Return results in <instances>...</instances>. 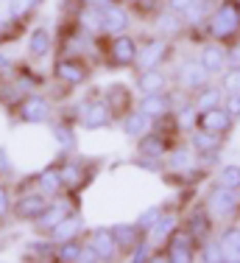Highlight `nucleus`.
Returning a JSON list of instances; mask_svg holds the SVG:
<instances>
[{"mask_svg":"<svg viewBox=\"0 0 240 263\" xmlns=\"http://www.w3.org/2000/svg\"><path fill=\"white\" fill-rule=\"evenodd\" d=\"M204 40H215L229 45L232 40L240 36V0H218L210 17L204 20Z\"/></svg>","mask_w":240,"mask_h":263,"instance_id":"1","label":"nucleus"},{"mask_svg":"<svg viewBox=\"0 0 240 263\" xmlns=\"http://www.w3.org/2000/svg\"><path fill=\"white\" fill-rule=\"evenodd\" d=\"M204 208L221 224L235 221V218H240V191H232V187H226L221 182H212L204 193Z\"/></svg>","mask_w":240,"mask_h":263,"instance_id":"2","label":"nucleus"},{"mask_svg":"<svg viewBox=\"0 0 240 263\" xmlns=\"http://www.w3.org/2000/svg\"><path fill=\"white\" fill-rule=\"evenodd\" d=\"M210 81H212V73L207 70L198 59H185V62H179V67H176V90L187 92V96L198 92L201 87L210 84Z\"/></svg>","mask_w":240,"mask_h":263,"instance_id":"3","label":"nucleus"},{"mask_svg":"<svg viewBox=\"0 0 240 263\" xmlns=\"http://www.w3.org/2000/svg\"><path fill=\"white\" fill-rule=\"evenodd\" d=\"M162 252H165L168 263H193V260H198V241H195L185 227H179L168 238Z\"/></svg>","mask_w":240,"mask_h":263,"instance_id":"4","label":"nucleus"},{"mask_svg":"<svg viewBox=\"0 0 240 263\" xmlns=\"http://www.w3.org/2000/svg\"><path fill=\"white\" fill-rule=\"evenodd\" d=\"M168 51H170V42L165 40V36H154V40H148V42L140 48V51H137V59H134L137 73L159 67L162 62L168 59Z\"/></svg>","mask_w":240,"mask_h":263,"instance_id":"5","label":"nucleus"},{"mask_svg":"<svg viewBox=\"0 0 240 263\" xmlns=\"http://www.w3.org/2000/svg\"><path fill=\"white\" fill-rule=\"evenodd\" d=\"M215 224H218V221L210 216V210L204 208V202H201L198 208H193V210L185 216V224H182V227H185L187 233H190L195 241H198V247H201L207 238L215 235Z\"/></svg>","mask_w":240,"mask_h":263,"instance_id":"6","label":"nucleus"},{"mask_svg":"<svg viewBox=\"0 0 240 263\" xmlns=\"http://www.w3.org/2000/svg\"><path fill=\"white\" fill-rule=\"evenodd\" d=\"M137 42L129 34H115L109 42V65L112 67H134L137 59Z\"/></svg>","mask_w":240,"mask_h":263,"instance_id":"7","label":"nucleus"},{"mask_svg":"<svg viewBox=\"0 0 240 263\" xmlns=\"http://www.w3.org/2000/svg\"><path fill=\"white\" fill-rule=\"evenodd\" d=\"M235 118L229 115V109H226L224 104L215 106V109H207V112H198V126L207 129V132H215V135H224L229 137L232 126H235Z\"/></svg>","mask_w":240,"mask_h":263,"instance_id":"8","label":"nucleus"},{"mask_svg":"<svg viewBox=\"0 0 240 263\" xmlns=\"http://www.w3.org/2000/svg\"><path fill=\"white\" fill-rule=\"evenodd\" d=\"M112 118H115V112H112V106L104 101H87L84 109H81V126L84 129H104L112 123Z\"/></svg>","mask_w":240,"mask_h":263,"instance_id":"9","label":"nucleus"},{"mask_svg":"<svg viewBox=\"0 0 240 263\" xmlns=\"http://www.w3.org/2000/svg\"><path fill=\"white\" fill-rule=\"evenodd\" d=\"M195 59H198L212 76H218V73H224V67H226V45L224 42H215V40H204Z\"/></svg>","mask_w":240,"mask_h":263,"instance_id":"10","label":"nucleus"},{"mask_svg":"<svg viewBox=\"0 0 240 263\" xmlns=\"http://www.w3.org/2000/svg\"><path fill=\"white\" fill-rule=\"evenodd\" d=\"M170 146H173V137H165L162 132H156V129H151V132H145L143 137H137V154H145V157L165 160Z\"/></svg>","mask_w":240,"mask_h":263,"instance_id":"11","label":"nucleus"},{"mask_svg":"<svg viewBox=\"0 0 240 263\" xmlns=\"http://www.w3.org/2000/svg\"><path fill=\"white\" fill-rule=\"evenodd\" d=\"M218 241L224 247L226 263H240V221H226L224 227L218 230Z\"/></svg>","mask_w":240,"mask_h":263,"instance_id":"12","label":"nucleus"},{"mask_svg":"<svg viewBox=\"0 0 240 263\" xmlns=\"http://www.w3.org/2000/svg\"><path fill=\"white\" fill-rule=\"evenodd\" d=\"M137 109L156 121V118L173 112V96H170V92H145L140 98V106H137Z\"/></svg>","mask_w":240,"mask_h":263,"instance_id":"13","label":"nucleus"},{"mask_svg":"<svg viewBox=\"0 0 240 263\" xmlns=\"http://www.w3.org/2000/svg\"><path fill=\"white\" fill-rule=\"evenodd\" d=\"M187 143L193 146L195 154H212L224 148V135H215V132H207L201 126H195L190 135H187Z\"/></svg>","mask_w":240,"mask_h":263,"instance_id":"14","label":"nucleus"},{"mask_svg":"<svg viewBox=\"0 0 240 263\" xmlns=\"http://www.w3.org/2000/svg\"><path fill=\"white\" fill-rule=\"evenodd\" d=\"M179 221H182L179 213H168V210H165V216H162L159 221H156L154 227H151L148 233H145V238H148V241L154 243V249H156V247H165L168 238L173 235L176 230H179Z\"/></svg>","mask_w":240,"mask_h":263,"instance_id":"15","label":"nucleus"},{"mask_svg":"<svg viewBox=\"0 0 240 263\" xmlns=\"http://www.w3.org/2000/svg\"><path fill=\"white\" fill-rule=\"evenodd\" d=\"M53 76L59 79L62 84H67V87H78V84L87 81V67L81 65L78 59H62V62H56Z\"/></svg>","mask_w":240,"mask_h":263,"instance_id":"16","label":"nucleus"},{"mask_svg":"<svg viewBox=\"0 0 240 263\" xmlns=\"http://www.w3.org/2000/svg\"><path fill=\"white\" fill-rule=\"evenodd\" d=\"M224 98H226V92H224V87H221L218 81H210V84H204L198 92H193V104H195L198 112L215 109V106L224 104Z\"/></svg>","mask_w":240,"mask_h":263,"instance_id":"17","label":"nucleus"},{"mask_svg":"<svg viewBox=\"0 0 240 263\" xmlns=\"http://www.w3.org/2000/svg\"><path fill=\"white\" fill-rule=\"evenodd\" d=\"M154 129V118H148L145 112L140 109H131L123 115V135L131 137V140H137V137H143L145 132Z\"/></svg>","mask_w":240,"mask_h":263,"instance_id":"18","label":"nucleus"},{"mask_svg":"<svg viewBox=\"0 0 240 263\" xmlns=\"http://www.w3.org/2000/svg\"><path fill=\"white\" fill-rule=\"evenodd\" d=\"M90 247L101 255V260H115L117 252H120V247H117L115 235H112V230H95V233L90 235Z\"/></svg>","mask_w":240,"mask_h":263,"instance_id":"19","label":"nucleus"},{"mask_svg":"<svg viewBox=\"0 0 240 263\" xmlns=\"http://www.w3.org/2000/svg\"><path fill=\"white\" fill-rule=\"evenodd\" d=\"M20 115H23V121H28V123H45L48 118H50L48 98L28 96V98H25V104H23V109H20Z\"/></svg>","mask_w":240,"mask_h":263,"instance_id":"20","label":"nucleus"},{"mask_svg":"<svg viewBox=\"0 0 240 263\" xmlns=\"http://www.w3.org/2000/svg\"><path fill=\"white\" fill-rule=\"evenodd\" d=\"M73 213V204H70V199H53V202L48 204V210L42 213L39 218H36V224H39L42 230H50V227H56V224L62 221V218H67Z\"/></svg>","mask_w":240,"mask_h":263,"instance_id":"21","label":"nucleus"},{"mask_svg":"<svg viewBox=\"0 0 240 263\" xmlns=\"http://www.w3.org/2000/svg\"><path fill=\"white\" fill-rule=\"evenodd\" d=\"M129 14H126V9H120L117 3L106 6L104 9V34L115 36V34H126V28H129Z\"/></svg>","mask_w":240,"mask_h":263,"instance_id":"22","label":"nucleus"},{"mask_svg":"<svg viewBox=\"0 0 240 263\" xmlns=\"http://www.w3.org/2000/svg\"><path fill=\"white\" fill-rule=\"evenodd\" d=\"M170 87V79L165 73L159 70V67H154V70H143L140 76H137V90L143 92H168Z\"/></svg>","mask_w":240,"mask_h":263,"instance_id":"23","label":"nucleus"},{"mask_svg":"<svg viewBox=\"0 0 240 263\" xmlns=\"http://www.w3.org/2000/svg\"><path fill=\"white\" fill-rule=\"evenodd\" d=\"M185 17L182 14H176V11H159L156 14V31H159V36H165V40H173V36H179L182 31H185Z\"/></svg>","mask_w":240,"mask_h":263,"instance_id":"24","label":"nucleus"},{"mask_svg":"<svg viewBox=\"0 0 240 263\" xmlns=\"http://www.w3.org/2000/svg\"><path fill=\"white\" fill-rule=\"evenodd\" d=\"M106 104L112 106L115 118H123L126 112H131V92H129V87L109 84V87H106Z\"/></svg>","mask_w":240,"mask_h":263,"instance_id":"25","label":"nucleus"},{"mask_svg":"<svg viewBox=\"0 0 240 263\" xmlns=\"http://www.w3.org/2000/svg\"><path fill=\"white\" fill-rule=\"evenodd\" d=\"M81 227H84V221H81L78 213H70L67 218H62L56 227H50V238H53L56 243H65V241H73L75 235L81 233Z\"/></svg>","mask_w":240,"mask_h":263,"instance_id":"26","label":"nucleus"},{"mask_svg":"<svg viewBox=\"0 0 240 263\" xmlns=\"http://www.w3.org/2000/svg\"><path fill=\"white\" fill-rule=\"evenodd\" d=\"M48 204L50 202L42 196V193H31V196H23L20 202H17V216L28 218V221H36V218L48 210Z\"/></svg>","mask_w":240,"mask_h":263,"instance_id":"27","label":"nucleus"},{"mask_svg":"<svg viewBox=\"0 0 240 263\" xmlns=\"http://www.w3.org/2000/svg\"><path fill=\"white\" fill-rule=\"evenodd\" d=\"M112 235H115V241H117V247H120V252H131V247H134L137 241L145 235L137 224H115L112 227Z\"/></svg>","mask_w":240,"mask_h":263,"instance_id":"28","label":"nucleus"},{"mask_svg":"<svg viewBox=\"0 0 240 263\" xmlns=\"http://www.w3.org/2000/svg\"><path fill=\"white\" fill-rule=\"evenodd\" d=\"M78 26L87 34H104V9L101 6H84L78 11Z\"/></svg>","mask_w":240,"mask_h":263,"instance_id":"29","label":"nucleus"},{"mask_svg":"<svg viewBox=\"0 0 240 263\" xmlns=\"http://www.w3.org/2000/svg\"><path fill=\"white\" fill-rule=\"evenodd\" d=\"M59 171H62V182H65V187H70V191H78L87 182V174H84L81 162H65Z\"/></svg>","mask_w":240,"mask_h":263,"instance_id":"30","label":"nucleus"},{"mask_svg":"<svg viewBox=\"0 0 240 263\" xmlns=\"http://www.w3.org/2000/svg\"><path fill=\"white\" fill-rule=\"evenodd\" d=\"M198 260H204V263H226V255H224V247H221V241H218V233L212 238H207V241L198 247Z\"/></svg>","mask_w":240,"mask_h":263,"instance_id":"31","label":"nucleus"},{"mask_svg":"<svg viewBox=\"0 0 240 263\" xmlns=\"http://www.w3.org/2000/svg\"><path fill=\"white\" fill-rule=\"evenodd\" d=\"M28 51H31V56H48V51H50V31L48 28H34L31 31V40H28Z\"/></svg>","mask_w":240,"mask_h":263,"instance_id":"32","label":"nucleus"},{"mask_svg":"<svg viewBox=\"0 0 240 263\" xmlns=\"http://www.w3.org/2000/svg\"><path fill=\"white\" fill-rule=\"evenodd\" d=\"M215 182L232 187V191H240V165H237V162H221Z\"/></svg>","mask_w":240,"mask_h":263,"instance_id":"33","label":"nucleus"},{"mask_svg":"<svg viewBox=\"0 0 240 263\" xmlns=\"http://www.w3.org/2000/svg\"><path fill=\"white\" fill-rule=\"evenodd\" d=\"M39 187H42L45 193H50V196H56V193H59L62 187H65L59 168H45V171L39 174Z\"/></svg>","mask_w":240,"mask_h":263,"instance_id":"34","label":"nucleus"},{"mask_svg":"<svg viewBox=\"0 0 240 263\" xmlns=\"http://www.w3.org/2000/svg\"><path fill=\"white\" fill-rule=\"evenodd\" d=\"M218 84L224 87V92H240V67L226 65L224 73H218Z\"/></svg>","mask_w":240,"mask_h":263,"instance_id":"35","label":"nucleus"},{"mask_svg":"<svg viewBox=\"0 0 240 263\" xmlns=\"http://www.w3.org/2000/svg\"><path fill=\"white\" fill-rule=\"evenodd\" d=\"M81 243L75 241H65V243H59V249H56V260H62V263H78V258H81Z\"/></svg>","mask_w":240,"mask_h":263,"instance_id":"36","label":"nucleus"},{"mask_svg":"<svg viewBox=\"0 0 240 263\" xmlns=\"http://www.w3.org/2000/svg\"><path fill=\"white\" fill-rule=\"evenodd\" d=\"M162 216H165V208H162V204H154V208H148V210H143V213H140V216H137V221H134V224H137V227H140V230H143V233H148V230H151V227H154V224H156V221H159V218H162Z\"/></svg>","mask_w":240,"mask_h":263,"instance_id":"37","label":"nucleus"},{"mask_svg":"<svg viewBox=\"0 0 240 263\" xmlns=\"http://www.w3.org/2000/svg\"><path fill=\"white\" fill-rule=\"evenodd\" d=\"M129 258L131 263H145V260H154V243L148 241V238H140V241L131 247V252H129Z\"/></svg>","mask_w":240,"mask_h":263,"instance_id":"38","label":"nucleus"},{"mask_svg":"<svg viewBox=\"0 0 240 263\" xmlns=\"http://www.w3.org/2000/svg\"><path fill=\"white\" fill-rule=\"evenodd\" d=\"M53 137L59 140V146L62 148H75V135H73V129L70 126H53Z\"/></svg>","mask_w":240,"mask_h":263,"instance_id":"39","label":"nucleus"},{"mask_svg":"<svg viewBox=\"0 0 240 263\" xmlns=\"http://www.w3.org/2000/svg\"><path fill=\"white\" fill-rule=\"evenodd\" d=\"M137 165H140L143 171L159 174L162 168H165V160H159V157H145V154H137Z\"/></svg>","mask_w":240,"mask_h":263,"instance_id":"40","label":"nucleus"},{"mask_svg":"<svg viewBox=\"0 0 240 263\" xmlns=\"http://www.w3.org/2000/svg\"><path fill=\"white\" fill-rule=\"evenodd\" d=\"M224 106L229 109V115L235 118V121H240V92H226Z\"/></svg>","mask_w":240,"mask_h":263,"instance_id":"41","label":"nucleus"},{"mask_svg":"<svg viewBox=\"0 0 240 263\" xmlns=\"http://www.w3.org/2000/svg\"><path fill=\"white\" fill-rule=\"evenodd\" d=\"M226 65L240 67V36H237V40H232L229 45H226Z\"/></svg>","mask_w":240,"mask_h":263,"instance_id":"42","label":"nucleus"},{"mask_svg":"<svg viewBox=\"0 0 240 263\" xmlns=\"http://www.w3.org/2000/svg\"><path fill=\"white\" fill-rule=\"evenodd\" d=\"M42 0H11V9H14V14H25V11L36 9Z\"/></svg>","mask_w":240,"mask_h":263,"instance_id":"43","label":"nucleus"},{"mask_svg":"<svg viewBox=\"0 0 240 263\" xmlns=\"http://www.w3.org/2000/svg\"><path fill=\"white\" fill-rule=\"evenodd\" d=\"M193 3H195V0H168V9L176 11V14H185Z\"/></svg>","mask_w":240,"mask_h":263,"instance_id":"44","label":"nucleus"},{"mask_svg":"<svg viewBox=\"0 0 240 263\" xmlns=\"http://www.w3.org/2000/svg\"><path fill=\"white\" fill-rule=\"evenodd\" d=\"M14 17V9H11V0H0V23H9Z\"/></svg>","mask_w":240,"mask_h":263,"instance_id":"45","label":"nucleus"},{"mask_svg":"<svg viewBox=\"0 0 240 263\" xmlns=\"http://www.w3.org/2000/svg\"><path fill=\"white\" fill-rule=\"evenodd\" d=\"M90 260H92V263H95V260H101V255H98L95 249L90 247V243H87V247L81 249V258H78V263H90Z\"/></svg>","mask_w":240,"mask_h":263,"instance_id":"46","label":"nucleus"},{"mask_svg":"<svg viewBox=\"0 0 240 263\" xmlns=\"http://www.w3.org/2000/svg\"><path fill=\"white\" fill-rule=\"evenodd\" d=\"M9 208H11L9 191H6V187H0V216H3V213H9Z\"/></svg>","mask_w":240,"mask_h":263,"instance_id":"47","label":"nucleus"},{"mask_svg":"<svg viewBox=\"0 0 240 263\" xmlns=\"http://www.w3.org/2000/svg\"><path fill=\"white\" fill-rule=\"evenodd\" d=\"M84 6H101V9H106V6H112L115 0H81Z\"/></svg>","mask_w":240,"mask_h":263,"instance_id":"48","label":"nucleus"},{"mask_svg":"<svg viewBox=\"0 0 240 263\" xmlns=\"http://www.w3.org/2000/svg\"><path fill=\"white\" fill-rule=\"evenodd\" d=\"M11 168V162H9V154L3 152V148H0V171H9Z\"/></svg>","mask_w":240,"mask_h":263,"instance_id":"49","label":"nucleus"},{"mask_svg":"<svg viewBox=\"0 0 240 263\" xmlns=\"http://www.w3.org/2000/svg\"><path fill=\"white\" fill-rule=\"evenodd\" d=\"M126 3H131V6H145V3H154V0H126Z\"/></svg>","mask_w":240,"mask_h":263,"instance_id":"50","label":"nucleus"}]
</instances>
